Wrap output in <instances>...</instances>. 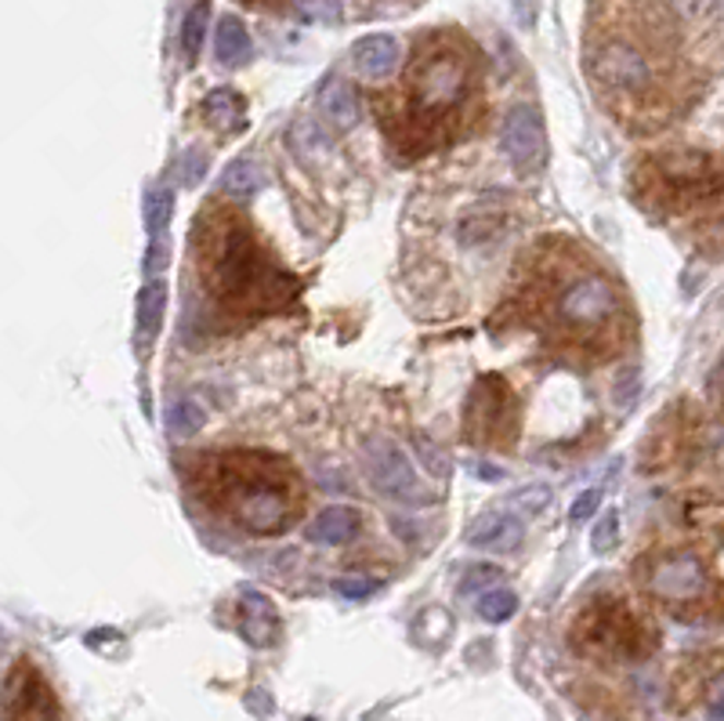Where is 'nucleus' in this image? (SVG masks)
<instances>
[{
	"instance_id": "obj_32",
	"label": "nucleus",
	"mask_w": 724,
	"mask_h": 721,
	"mask_svg": "<svg viewBox=\"0 0 724 721\" xmlns=\"http://www.w3.org/2000/svg\"><path fill=\"white\" fill-rule=\"evenodd\" d=\"M203 175H207V156H203L200 149H189L181 178H185V185H196V182H203Z\"/></svg>"
},
{
	"instance_id": "obj_11",
	"label": "nucleus",
	"mask_w": 724,
	"mask_h": 721,
	"mask_svg": "<svg viewBox=\"0 0 724 721\" xmlns=\"http://www.w3.org/2000/svg\"><path fill=\"white\" fill-rule=\"evenodd\" d=\"M4 714L8 721H59V700L33 663H19L8 674Z\"/></svg>"
},
{
	"instance_id": "obj_29",
	"label": "nucleus",
	"mask_w": 724,
	"mask_h": 721,
	"mask_svg": "<svg viewBox=\"0 0 724 721\" xmlns=\"http://www.w3.org/2000/svg\"><path fill=\"white\" fill-rule=\"evenodd\" d=\"M164 265H171V247H167L164 240H153L149 251H145V257H142V268H145L149 276H156Z\"/></svg>"
},
{
	"instance_id": "obj_21",
	"label": "nucleus",
	"mask_w": 724,
	"mask_h": 721,
	"mask_svg": "<svg viewBox=\"0 0 724 721\" xmlns=\"http://www.w3.org/2000/svg\"><path fill=\"white\" fill-rule=\"evenodd\" d=\"M207 22H210V0H196L189 8L185 22H181V48H185V59L196 62L203 51V40H207Z\"/></svg>"
},
{
	"instance_id": "obj_36",
	"label": "nucleus",
	"mask_w": 724,
	"mask_h": 721,
	"mask_svg": "<svg viewBox=\"0 0 724 721\" xmlns=\"http://www.w3.org/2000/svg\"><path fill=\"white\" fill-rule=\"evenodd\" d=\"M714 392L724 399V363L717 366V374H714Z\"/></svg>"
},
{
	"instance_id": "obj_1",
	"label": "nucleus",
	"mask_w": 724,
	"mask_h": 721,
	"mask_svg": "<svg viewBox=\"0 0 724 721\" xmlns=\"http://www.w3.org/2000/svg\"><path fill=\"white\" fill-rule=\"evenodd\" d=\"M583 59L602 103L627 128L666 117L674 95V37L644 0H594Z\"/></svg>"
},
{
	"instance_id": "obj_4",
	"label": "nucleus",
	"mask_w": 724,
	"mask_h": 721,
	"mask_svg": "<svg viewBox=\"0 0 724 721\" xmlns=\"http://www.w3.org/2000/svg\"><path fill=\"white\" fill-rule=\"evenodd\" d=\"M543 295H536V312L551 341L572 352L613 356V348L627 337V312L619 290L602 273L580 265L547 268Z\"/></svg>"
},
{
	"instance_id": "obj_6",
	"label": "nucleus",
	"mask_w": 724,
	"mask_h": 721,
	"mask_svg": "<svg viewBox=\"0 0 724 721\" xmlns=\"http://www.w3.org/2000/svg\"><path fill=\"white\" fill-rule=\"evenodd\" d=\"M572 646L591 660L630 663V660H644L655 649V630L627 602L613 599L591 605L580 616V624L572 627Z\"/></svg>"
},
{
	"instance_id": "obj_30",
	"label": "nucleus",
	"mask_w": 724,
	"mask_h": 721,
	"mask_svg": "<svg viewBox=\"0 0 724 721\" xmlns=\"http://www.w3.org/2000/svg\"><path fill=\"white\" fill-rule=\"evenodd\" d=\"M598 504H602V493H598V490H583L580 497L572 501L569 518H572V522H587V518L598 512Z\"/></svg>"
},
{
	"instance_id": "obj_5",
	"label": "nucleus",
	"mask_w": 724,
	"mask_h": 721,
	"mask_svg": "<svg viewBox=\"0 0 724 721\" xmlns=\"http://www.w3.org/2000/svg\"><path fill=\"white\" fill-rule=\"evenodd\" d=\"M210 497L236 526L272 537L301 512V486L290 465L268 454H229L210 460Z\"/></svg>"
},
{
	"instance_id": "obj_10",
	"label": "nucleus",
	"mask_w": 724,
	"mask_h": 721,
	"mask_svg": "<svg viewBox=\"0 0 724 721\" xmlns=\"http://www.w3.org/2000/svg\"><path fill=\"white\" fill-rule=\"evenodd\" d=\"M500 145L518 175H536L540 167L547 164V131H543V117L533 106H515L504 120Z\"/></svg>"
},
{
	"instance_id": "obj_3",
	"label": "nucleus",
	"mask_w": 724,
	"mask_h": 721,
	"mask_svg": "<svg viewBox=\"0 0 724 721\" xmlns=\"http://www.w3.org/2000/svg\"><path fill=\"white\" fill-rule=\"evenodd\" d=\"M203 243V276L210 295L236 315H265L298 298V279L272 262L240 218H210L196 225Z\"/></svg>"
},
{
	"instance_id": "obj_25",
	"label": "nucleus",
	"mask_w": 724,
	"mask_h": 721,
	"mask_svg": "<svg viewBox=\"0 0 724 721\" xmlns=\"http://www.w3.org/2000/svg\"><path fill=\"white\" fill-rule=\"evenodd\" d=\"M619 544V518L616 512H605L602 522L594 526V537H591V548L598 551V555H608Z\"/></svg>"
},
{
	"instance_id": "obj_15",
	"label": "nucleus",
	"mask_w": 724,
	"mask_h": 721,
	"mask_svg": "<svg viewBox=\"0 0 724 721\" xmlns=\"http://www.w3.org/2000/svg\"><path fill=\"white\" fill-rule=\"evenodd\" d=\"M359 533V515L345 504H334V508H323L315 515V522L309 526V540L323 548H341Z\"/></svg>"
},
{
	"instance_id": "obj_13",
	"label": "nucleus",
	"mask_w": 724,
	"mask_h": 721,
	"mask_svg": "<svg viewBox=\"0 0 724 721\" xmlns=\"http://www.w3.org/2000/svg\"><path fill=\"white\" fill-rule=\"evenodd\" d=\"M399 40L388 37V33H373V37H362L355 40L352 48V65L359 76H366V81H381V76H388L395 65H399Z\"/></svg>"
},
{
	"instance_id": "obj_34",
	"label": "nucleus",
	"mask_w": 724,
	"mask_h": 721,
	"mask_svg": "<svg viewBox=\"0 0 724 721\" xmlns=\"http://www.w3.org/2000/svg\"><path fill=\"white\" fill-rule=\"evenodd\" d=\"M630 396H638V374H627V377H624V385H619V392H616L619 407H627Z\"/></svg>"
},
{
	"instance_id": "obj_28",
	"label": "nucleus",
	"mask_w": 724,
	"mask_h": 721,
	"mask_svg": "<svg viewBox=\"0 0 724 721\" xmlns=\"http://www.w3.org/2000/svg\"><path fill=\"white\" fill-rule=\"evenodd\" d=\"M496 580H500V569H493V566H471L468 573H463L460 591H463V594H474V591L490 588V584H496Z\"/></svg>"
},
{
	"instance_id": "obj_33",
	"label": "nucleus",
	"mask_w": 724,
	"mask_h": 721,
	"mask_svg": "<svg viewBox=\"0 0 724 721\" xmlns=\"http://www.w3.org/2000/svg\"><path fill=\"white\" fill-rule=\"evenodd\" d=\"M337 594H345V599H366L373 591V580H362V577H341L334 584Z\"/></svg>"
},
{
	"instance_id": "obj_31",
	"label": "nucleus",
	"mask_w": 724,
	"mask_h": 721,
	"mask_svg": "<svg viewBox=\"0 0 724 721\" xmlns=\"http://www.w3.org/2000/svg\"><path fill=\"white\" fill-rule=\"evenodd\" d=\"M547 501H551V490H547V486H526V490H522V493H518V497H515V504H518V508H522V512H529V515H533V512H540V508H543V504H547Z\"/></svg>"
},
{
	"instance_id": "obj_24",
	"label": "nucleus",
	"mask_w": 724,
	"mask_h": 721,
	"mask_svg": "<svg viewBox=\"0 0 724 721\" xmlns=\"http://www.w3.org/2000/svg\"><path fill=\"white\" fill-rule=\"evenodd\" d=\"M515 610H518V599H515L511 591H504V588L485 591L482 599H479V613L490 620V624H504V620L515 616Z\"/></svg>"
},
{
	"instance_id": "obj_17",
	"label": "nucleus",
	"mask_w": 724,
	"mask_h": 721,
	"mask_svg": "<svg viewBox=\"0 0 724 721\" xmlns=\"http://www.w3.org/2000/svg\"><path fill=\"white\" fill-rule=\"evenodd\" d=\"M214 55H218L221 65H243L251 59V33L236 15H225L218 22V33H214Z\"/></svg>"
},
{
	"instance_id": "obj_14",
	"label": "nucleus",
	"mask_w": 724,
	"mask_h": 721,
	"mask_svg": "<svg viewBox=\"0 0 724 721\" xmlns=\"http://www.w3.org/2000/svg\"><path fill=\"white\" fill-rule=\"evenodd\" d=\"M240 630L254 646H276L279 638V616L276 605H272L262 591H243L240 602Z\"/></svg>"
},
{
	"instance_id": "obj_26",
	"label": "nucleus",
	"mask_w": 724,
	"mask_h": 721,
	"mask_svg": "<svg viewBox=\"0 0 724 721\" xmlns=\"http://www.w3.org/2000/svg\"><path fill=\"white\" fill-rule=\"evenodd\" d=\"M688 518H696V522L703 526V529L717 533L721 544H724V504H699V508L688 512Z\"/></svg>"
},
{
	"instance_id": "obj_7",
	"label": "nucleus",
	"mask_w": 724,
	"mask_h": 721,
	"mask_svg": "<svg viewBox=\"0 0 724 721\" xmlns=\"http://www.w3.org/2000/svg\"><path fill=\"white\" fill-rule=\"evenodd\" d=\"M644 588L652 591L655 602L671 605V610H696V605L710 602L714 580L696 555L674 551V555H655L644 566Z\"/></svg>"
},
{
	"instance_id": "obj_22",
	"label": "nucleus",
	"mask_w": 724,
	"mask_h": 721,
	"mask_svg": "<svg viewBox=\"0 0 724 721\" xmlns=\"http://www.w3.org/2000/svg\"><path fill=\"white\" fill-rule=\"evenodd\" d=\"M171 214H174V193L171 189H149L145 193V204H142V218H145V232L153 236V240H160L164 229L171 225Z\"/></svg>"
},
{
	"instance_id": "obj_27",
	"label": "nucleus",
	"mask_w": 724,
	"mask_h": 721,
	"mask_svg": "<svg viewBox=\"0 0 724 721\" xmlns=\"http://www.w3.org/2000/svg\"><path fill=\"white\" fill-rule=\"evenodd\" d=\"M301 15L315 22H337L341 19V0H301Z\"/></svg>"
},
{
	"instance_id": "obj_20",
	"label": "nucleus",
	"mask_w": 724,
	"mask_h": 721,
	"mask_svg": "<svg viewBox=\"0 0 724 721\" xmlns=\"http://www.w3.org/2000/svg\"><path fill=\"white\" fill-rule=\"evenodd\" d=\"M257 185H262V171H257V164L236 160V164L225 167V175H221V193L229 196V200H236V204H246V200L257 193Z\"/></svg>"
},
{
	"instance_id": "obj_35",
	"label": "nucleus",
	"mask_w": 724,
	"mask_h": 721,
	"mask_svg": "<svg viewBox=\"0 0 724 721\" xmlns=\"http://www.w3.org/2000/svg\"><path fill=\"white\" fill-rule=\"evenodd\" d=\"M240 4H246V8H268V11H276L282 0H240Z\"/></svg>"
},
{
	"instance_id": "obj_2",
	"label": "nucleus",
	"mask_w": 724,
	"mask_h": 721,
	"mask_svg": "<svg viewBox=\"0 0 724 721\" xmlns=\"http://www.w3.org/2000/svg\"><path fill=\"white\" fill-rule=\"evenodd\" d=\"M479 98V55L468 40L438 33L424 37L402 81L399 145L438 149L463 131Z\"/></svg>"
},
{
	"instance_id": "obj_16",
	"label": "nucleus",
	"mask_w": 724,
	"mask_h": 721,
	"mask_svg": "<svg viewBox=\"0 0 724 721\" xmlns=\"http://www.w3.org/2000/svg\"><path fill=\"white\" fill-rule=\"evenodd\" d=\"M203 117H207L218 131H243L246 103L240 92H232V87H214V92L203 98Z\"/></svg>"
},
{
	"instance_id": "obj_18",
	"label": "nucleus",
	"mask_w": 724,
	"mask_h": 721,
	"mask_svg": "<svg viewBox=\"0 0 724 721\" xmlns=\"http://www.w3.org/2000/svg\"><path fill=\"white\" fill-rule=\"evenodd\" d=\"M319 106H323V112L330 117L337 128H355L359 123V117H362V109H359V95H355V87L352 84H345V81H326V87H323V95H319Z\"/></svg>"
},
{
	"instance_id": "obj_12",
	"label": "nucleus",
	"mask_w": 724,
	"mask_h": 721,
	"mask_svg": "<svg viewBox=\"0 0 724 721\" xmlns=\"http://www.w3.org/2000/svg\"><path fill=\"white\" fill-rule=\"evenodd\" d=\"M468 544L479 551H496V555H511L522 544V518L507 512H490L468 529Z\"/></svg>"
},
{
	"instance_id": "obj_9",
	"label": "nucleus",
	"mask_w": 724,
	"mask_h": 721,
	"mask_svg": "<svg viewBox=\"0 0 724 721\" xmlns=\"http://www.w3.org/2000/svg\"><path fill=\"white\" fill-rule=\"evenodd\" d=\"M362 460H366V476L373 482V490L384 493L388 501H399V504L432 501V493L417 479L410 457H406L391 438H370V443L362 446Z\"/></svg>"
},
{
	"instance_id": "obj_8",
	"label": "nucleus",
	"mask_w": 724,
	"mask_h": 721,
	"mask_svg": "<svg viewBox=\"0 0 724 721\" xmlns=\"http://www.w3.org/2000/svg\"><path fill=\"white\" fill-rule=\"evenodd\" d=\"M468 435L482 446H511L518 432V399L500 377H482L468 399Z\"/></svg>"
},
{
	"instance_id": "obj_23",
	"label": "nucleus",
	"mask_w": 724,
	"mask_h": 721,
	"mask_svg": "<svg viewBox=\"0 0 724 721\" xmlns=\"http://www.w3.org/2000/svg\"><path fill=\"white\" fill-rule=\"evenodd\" d=\"M203 421H207V413H203L200 402L189 396L174 399L171 410H167V432H171L174 438H192L203 428Z\"/></svg>"
},
{
	"instance_id": "obj_19",
	"label": "nucleus",
	"mask_w": 724,
	"mask_h": 721,
	"mask_svg": "<svg viewBox=\"0 0 724 721\" xmlns=\"http://www.w3.org/2000/svg\"><path fill=\"white\" fill-rule=\"evenodd\" d=\"M164 309H167V287L160 284V279H153V284H145L138 295V341H142V348H149L153 337L160 334Z\"/></svg>"
}]
</instances>
